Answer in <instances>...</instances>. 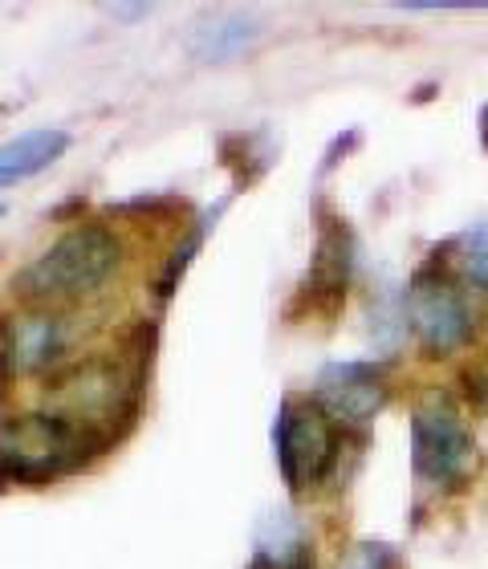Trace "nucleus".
<instances>
[{
	"instance_id": "nucleus-10",
	"label": "nucleus",
	"mask_w": 488,
	"mask_h": 569,
	"mask_svg": "<svg viewBox=\"0 0 488 569\" xmlns=\"http://www.w3.org/2000/svg\"><path fill=\"white\" fill-rule=\"evenodd\" d=\"M66 147H70V134L58 131V127H33V131L9 139L0 147V188L33 179L37 171L58 163L61 154H66Z\"/></svg>"
},
{
	"instance_id": "nucleus-3",
	"label": "nucleus",
	"mask_w": 488,
	"mask_h": 569,
	"mask_svg": "<svg viewBox=\"0 0 488 569\" xmlns=\"http://www.w3.org/2000/svg\"><path fill=\"white\" fill-rule=\"evenodd\" d=\"M411 468L431 488H460L477 468V439L448 395H428L411 416Z\"/></svg>"
},
{
	"instance_id": "nucleus-5",
	"label": "nucleus",
	"mask_w": 488,
	"mask_h": 569,
	"mask_svg": "<svg viewBox=\"0 0 488 569\" xmlns=\"http://www.w3.org/2000/svg\"><path fill=\"white\" fill-rule=\"evenodd\" d=\"M407 326L428 355H456L477 333V309L444 264H424L407 284Z\"/></svg>"
},
{
	"instance_id": "nucleus-2",
	"label": "nucleus",
	"mask_w": 488,
	"mask_h": 569,
	"mask_svg": "<svg viewBox=\"0 0 488 569\" xmlns=\"http://www.w3.org/2000/svg\"><path fill=\"white\" fill-rule=\"evenodd\" d=\"M94 436L66 423L53 411L46 416L0 419V488L4 485H49L98 451Z\"/></svg>"
},
{
	"instance_id": "nucleus-14",
	"label": "nucleus",
	"mask_w": 488,
	"mask_h": 569,
	"mask_svg": "<svg viewBox=\"0 0 488 569\" xmlns=\"http://www.w3.org/2000/svg\"><path fill=\"white\" fill-rule=\"evenodd\" d=\"M0 216H4V208H0Z\"/></svg>"
},
{
	"instance_id": "nucleus-12",
	"label": "nucleus",
	"mask_w": 488,
	"mask_h": 569,
	"mask_svg": "<svg viewBox=\"0 0 488 569\" xmlns=\"http://www.w3.org/2000/svg\"><path fill=\"white\" fill-rule=\"evenodd\" d=\"M460 261H465V273L488 289V220L465 237V244H460Z\"/></svg>"
},
{
	"instance_id": "nucleus-13",
	"label": "nucleus",
	"mask_w": 488,
	"mask_h": 569,
	"mask_svg": "<svg viewBox=\"0 0 488 569\" xmlns=\"http://www.w3.org/2000/svg\"><path fill=\"white\" fill-rule=\"evenodd\" d=\"M391 549L387 546H375V541H362L338 561V569H391Z\"/></svg>"
},
{
	"instance_id": "nucleus-8",
	"label": "nucleus",
	"mask_w": 488,
	"mask_h": 569,
	"mask_svg": "<svg viewBox=\"0 0 488 569\" xmlns=\"http://www.w3.org/2000/svg\"><path fill=\"white\" fill-rule=\"evenodd\" d=\"M70 346V330L58 313H24L0 326V370H46L53 367Z\"/></svg>"
},
{
	"instance_id": "nucleus-9",
	"label": "nucleus",
	"mask_w": 488,
	"mask_h": 569,
	"mask_svg": "<svg viewBox=\"0 0 488 569\" xmlns=\"http://www.w3.org/2000/svg\"><path fill=\"white\" fill-rule=\"evenodd\" d=\"M346 284H350V232H346L342 220L322 216L306 293L318 301V309H333L346 297Z\"/></svg>"
},
{
	"instance_id": "nucleus-7",
	"label": "nucleus",
	"mask_w": 488,
	"mask_h": 569,
	"mask_svg": "<svg viewBox=\"0 0 488 569\" xmlns=\"http://www.w3.org/2000/svg\"><path fill=\"white\" fill-rule=\"evenodd\" d=\"M387 399H391V387L375 362H330L313 387V403L342 427L370 423L387 407Z\"/></svg>"
},
{
	"instance_id": "nucleus-11",
	"label": "nucleus",
	"mask_w": 488,
	"mask_h": 569,
	"mask_svg": "<svg viewBox=\"0 0 488 569\" xmlns=\"http://www.w3.org/2000/svg\"><path fill=\"white\" fill-rule=\"evenodd\" d=\"M261 41V29L240 17V12H216V17H203L191 33V53L200 61H232L240 53H249L252 46Z\"/></svg>"
},
{
	"instance_id": "nucleus-6",
	"label": "nucleus",
	"mask_w": 488,
	"mask_h": 569,
	"mask_svg": "<svg viewBox=\"0 0 488 569\" xmlns=\"http://www.w3.org/2000/svg\"><path fill=\"white\" fill-rule=\"evenodd\" d=\"M273 451L281 480L293 492L318 485L330 472L333 456H338L333 419L313 399H281V411H277L273 423Z\"/></svg>"
},
{
	"instance_id": "nucleus-4",
	"label": "nucleus",
	"mask_w": 488,
	"mask_h": 569,
	"mask_svg": "<svg viewBox=\"0 0 488 569\" xmlns=\"http://www.w3.org/2000/svg\"><path fill=\"white\" fill-rule=\"evenodd\" d=\"M131 395L135 387L127 382V375L114 362L94 358V362H78V367L61 370L46 399L58 419L82 427L98 443H110L114 419L131 416Z\"/></svg>"
},
{
	"instance_id": "nucleus-1",
	"label": "nucleus",
	"mask_w": 488,
	"mask_h": 569,
	"mask_svg": "<svg viewBox=\"0 0 488 569\" xmlns=\"http://www.w3.org/2000/svg\"><path fill=\"white\" fill-rule=\"evenodd\" d=\"M119 261L122 244L114 240V232H107L102 224H82L53 240L29 269H21L12 289L33 306H66L98 293L119 269Z\"/></svg>"
}]
</instances>
